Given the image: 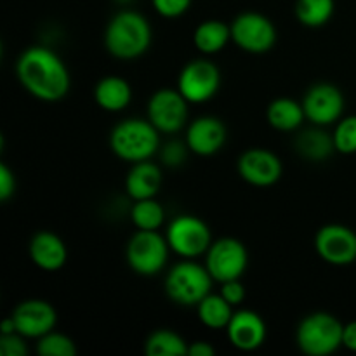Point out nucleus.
<instances>
[{"instance_id": "f257e3e1", "label": "nucleus", "mask_w": 356, "mask_h": 356, "mask_svg": "<svg viewBox=\"0 0 356 356\" xmlns=\"http://www.w3.org/2000/svg\"><path fill=\"white\" fill-rule=\"evenodd\" d=\"M16 75L23 89L44 103L61 101L72 87V76L65 61L44 45H33L21 52Z\"/></svg>"}, {"instance_id": "f03ea898", "label": "nucleus", "mask_w": 356, "mask_h": 356, "mask_svg": "<svg viewBox=\"0 0 356 356\" xmlns=\"http://www.w3.org/2000/svg\"><path fill=\"white\" fill-rule=\"evenodd\" d=\"M153 30L149 21L136 10H120L104 30V47L117 59L131 61L146 54L152 45Z\"/></svg>"}, {"instance_id": "7ed1b4c3", "label": "nucleus", "mask_w": 356, "mask_h": 356, "mask_svg": "<svg viewBox=\"0 0 356 356\" xmlns=\"http://www.w3.org/2000/svg\"><path fill=\"white\" fill-rule=\"evenodd\" d=\"M110 148L113 155L124 162H145L159 153L160 132L148 118H127L110 132Z\"/></svg>"}, {"instance_id": "20e7f679", "label": "nucleus", "mask_w": 356, "mask_h": 356, "mask_svg": "<svg viewBox=\"0 0 356 356\" xmlns=\"http://www.w3.org/2000/svg\"><path fill=\"white\" fill-rule=\"evenodd\" d=\"M343 330L344 323L332 313H309L296 329V344L308 356H329L343 346Z\"/></svg>"}, {"instance_id": "39448f33", "label": "nucleus", "mask_w": 356, "mask_h": 356, "mask_svg": "<svg viewBox=\"0 0 356 356\" xmlns=\"http://www.w3.org/2000/svg\"><path fill=\"white\" fill-rule=\"evenodd\" d=\"M212 275L209 273L205 264L195 263L193 259H184L174 264L165 275L167 298L179 306H197L205 296L212 291Z\"/></svg>"}, {"instance_id": "423d86ee", "label": "nucleus", "mask_w": 356, "mask_h": 356, "mask_svg": "<svg viewBox=\"0 0 356 356\" xmlns=\"http://www.w3.org/2000/svg\"><path fill=\"white\" fill-rule=\"evenodd\" d=\"M169 242L159 232L138 229L125 247L129 268L139 277H155L169 261Z\"/></svg>"}, {"instance_id": "0eeeda50", "label": "nucleus", "mask_w": 356, "mask_h": 356, "mask_svg": "<svg viewBox=\"0 0 356 356\" xmlns=\"http://www.w3.org/2000/svg\"><path fill=\"white\" fill-rule=\"evenodd\" d=\"M165 238L172 252L183 259L205 256L212 245V233L204 219L191 214H181L167 226Z\"/></svg>"}, {"instance_id": "6e6552de", "label": "nucleus", "mask_w": 356, "mask_h": 356, "mask_svg": "<svg viewBox=\"0 0 356 356\" xmlns=\"http://www.w3.org/2000/svg\"><path fill=\"white\" fill-rule=\"evenodd\" d=\"M232 42L249 54H266L275 47L278 31L273 21L261 13H242L232 21Z\"/></svg>"}, {"instance_id": "1a4fd4ad", "label": "nucleus", "mask_w": 356, "mask_h": 356, "mask_svg": "<svg viewBox=\"0 0 356 356\" xmlns=\"http://www.w3.org/2000/svg\"><path fill=\"white\" fill-rule=\"evenodd\" d=\"M221 72L207 58H198L184 65L177 76V87L188 103L202 104L211 101L221 89Z\"/></svg>"}, {"instance_id": "9d476101", "label": "nucleus", "mask_w": 356, "mask_h": 356, "mask_svg": "<svg viewBox=\"0 0 356 356\" xmlns=\"http://www.w3.org/2000/svg\"><path fill=\"white\" fill-rule=\"evenodd\" d=\"M205 266L214 282L238 280L249 266V252L240 240L225 236L212 242L205 254Z\"/></svg>"}, {"instance_id": "9b49d317", "label": "nucleus", "mask_w": 356, "mask_h": 356, "mask_svg": "<svg viewBox=\"0 0 356 356\" xmlns=\"http://www.w3.org/2000/svg\"><path fill=\"white\" fill-rule=\"evenodd\" d=\"M188 104L177 89H159L149 97L146 115L160 134H176L186 125Z\"/></svg>"}, {"instance_id": "f8f14e48", "label": "nucleus", "mask_w": 356, "mask_h": 356, "mask_svg": "<svg viewBox=\"0 0 356 356\" xmlns=\"http://www.w3.org/2000/svg\"><path fill=\"white\" fill-rule=\"evenodd\" d=\"M306 120L313 125L327 127L337 124L344 113V96L334 83L320 82L309 87L302 97Z\"/></svg>"}, {"instance_id": "ddd939ff", "label": "nucleus", "mask_w": 356, "mask_h": 356, "mask_svg": "<svg viewBox=\"0 0 356 356\" xmlns=\"http://www.w3.org/2000/svg\"><path fill=\"white\" fill-rule=\"evenodd\" d=\"M315 250L332 266H348L356 261V233L344 225H325L316 232Z\"/></svg>"}, {"instance_id": "4468645a", "label": "nucleus", "mask_w": 356, "mask_h": 356, "mask_svg": "<svg viewBox=\"0 0 356 356\" xmlns=\"http://www.w3.org/2000/svg\"><path fill=\"white\" fill-rule=\"evenodd\" d=\"M240 177L250 186L270 188L280 181L284 165L278 155L264 148H250L240 155L236 162Z\"/></svg>"}, {"instance_id": "2eb2a0df", "label": "nucleus", "mask_w": 356, "mask_h": 356, "mask_svg": "<svg viewBox=\"0 0 356 356\" xmlns=\"http://www.w3.org/2000/svg\"><path fill=\"white\" fill-rule=\"evenodd\" d=\"M17 334L26 339H40L52 332L58 323V312L44 299H26L14 308L13 315Z\"/></svg>"}, {"instance_id": "dca6fc26", "label": "nucleus", "mask_w": 356, "mask_h": 356, "mask_svg": "<svg viewBox=\"0 0 356 356\" xmlns=\"http://www.w3.org/2000/svg\"><path fill=\"white\" fill-rule=\"evenodd\" d=\"M228 341L240 351H256L266 343L268 327L263 316L252 309H236L226 327Z\"/></svg>"}, {"instance_id": "f3484780", "label": "nucleus", "mask_w": 356, "mask_h": 356, "mask_svg": "<svg viewBox=\"0 0 356 356\" xmlns=\"http://www.w3.org/2000/svg\"><path fill=\"white\" fill-rule=\"evenodd\" d=\"M226 138H228V131H226V125L222 124L221 118L204 115V117L195 118L188 125L184 143L195 155L212 156L221 152Z\"/></svg>"}, {"instance_id": "a211bd4d", "label": "nucleus", "mask_w": 356, "mask_h": 356, "mask_svg": "<svg viewBox=\"0 0 356 356\" xmlns=\"http://www.w3.org/2000/svg\"><path fill=\"white\" fill-rule=\"evenodd\" d=\"M28 254L42 271H59L68 261L66 243L52 232H38L31 236Z\"/></svg>"}, {"instance_id": "6ab92c4d", "label": "nucleus", "mask_w": 356, "mask_h": 356, "mask_svg": "<svg viewBox=\"0 0 356 356\" xmlns=\"http://www.w3.org/2000/svg\"><path fill=\"white\" fill-rule=\"evenodd\" d=\"M162 188V170L156 163L145 162L132 163L127 177H125V191L132 200L155 198Z\"/></svg>"}, {"instance_id": "aec40b11", "label": "nucleus", "mask_w": 356, "mask_h": 356, "mask_svg": "<svg viewBox=\"0 0 356 356\" xmlns=\"http://www.w3.org/2000/svg\"><path fill=\"white\" fill-rule=\"evenodd\" d=\"M94 101L97 106L110 113L125 110L132 101L131 83L118 75L103 76L94 87Z\"/></svg>"}, {"instance_id": "412c9836", "label": "nucleus", "mask_w": 356, "mask_h": 356, "mask_svg": "<svg viewBox=\"0 0 356 356\" xmlns=\"http://www.w3.org/2000/svg\"><path fill=\"white\" fill-rule=\"evenodd\" d=\"M296 152L309 162H323L336 152L334 136L320 125L306 129L296 139Z\"/></svg>"}, {"instance_id": "4be33fe9", "label": "nucleus", "mask_w": 356, "mask_h": 356, "mask_svg": "<svg viewBox=\"0 0 356 356\" xmlns=\"http://www.w3.org/2000/svg\"><path fill=\"white\" fill-rule=\"evenodd\" d=\"M268 124L280 132H294L305 124L306 113L302 103L291 97H277L266 110Z\"/></svg>"}, {"instance_id": "5701e85b", "label": "nucleus", "mask_w": 356, "mask_h": 356, "mask_svg": "<svg viewBox=\"0 0 356 356\" xmlns=\"http://www.w3.org/2000/svg\"><path fill=\"white\" fill-rule=\"evenodd\" d=\"M232 40V26L219 19L202 21L193 31V44L204 56L221 52Z\"/></svg>"}, {"instance_id": "b1692460", "label": "nucleus", "mask_w": 356, "mask_h": 356, "mask_svg": "<svg viewBox=\"0 0 356 356\" xmlns=\"http://www.w3.org/2000/svg\"><path fill=\"white\" fill-rule=\"evenodd\" d=\"M198 320L211 330L226 329L233 316V306L221 294H209L197 305Z\"/></svg>"}, {"instance_id": "393cba45", "label": "nucleus", "mask_w": 356, "mask_h": 356, "mask_svg": "<svg viewBox=\"0 0 356 356\" xmlns=\"http://www.w3.org/2000/svg\"><path fill=\"white\" fill-rule=\"evenodd\" d=\"M188 346L183 336L169 329L155 330L145 343V353L148 356H188Z\"/></svg>"}, {"instance_id": "a878e982", "label": "nucleus", "mask_w": 356, "mask_h": 356, "mask_svg": "<svg viewBox=\"0 0 356 356\" xmlns=\"http://www.w3.org/2000/svg\"><path fill=\"white\" fill-rule=\"evenodd\" d=\"M296 17L306 28H322L336 13V0H298Z\"/></svg>"}, {"instance_id": "bb28decb", "label": "nucleus", "mask_w": 356, "mask_h": 356, "mask_svg": "<svg viewBox=\"0 0 356 356\" xmlns=\"http://www.w3.org/2000/svg\"><path fill=\"white\" fill-rule=\"evenodd\" d=\"M131 221L138 229L159 232L165 222V209L155 198L136 200L131 209Z\"/></svg>"}, {"instance_id": "cd10ccee", "label": "nucleus", "mask_w": 356, "mask_h": 356, "mask_svg": "<svg viewBox=\"0 0 356 356\" xmlns=\"http://www.w3.org/2000/svg\"><path fill=\"white\" fill-rule=\"evenodd\" d=\"M37 353L40 356H75L76 346L72 337L61 332H49L37 339Z\"/></svg>"}, {"instance_id": "c85d7f7f", "label": "nucleus", "mask_w": 356, "mask_h": 356, "mask_svg": "<svg viewBox=\"0 0 356 356\" xmlns=\"http://www.w3.org/2000/svg\"><path fill=\"white\" fill-rule=\"evenodd\" d=\"M334 145L336 152L343 155H355L356 153V115L343 117L334 129Z\"/></svg>"}, {"instance_id": "c756f323", "label": "nucleus", "mask_w": 356, "mask_h": 356, "mask_svg": "<svg viewBox=\"0 0 356 356\" xmlns=\"http://www.w3.org/2000/svg\"><path fill=\"white\" fill-rule=\"evenodd\" d=\"M156 13L167 19H176L188 13L193 0H152Z\"/></svg>"}, {"instance_id": "7c9ffc66", "label": "nucleus", "mask_w": 356, "mask_h": 356, "mask_svg": "<svg viewBox=\"0 0 356 356\" xmlns=\"http://www.w3.org/2000/svg\"><path fill=\"white\" fill-rule=\"evenodd\" d=\"M26 337L21 334H0V355L2 356H24L28 355Z\"/></svg>"}, {"instance_id": "2f4dec72", "label": "nucleus", "mask_w": 356, "mask_h": 356, "mask_svg": "<svg viewBox=\"0 0 356 356\" xmlns=\"http://www.w3.org/2000/svg\"><path fill=\"white\" fill-rule=\"evenodd\" d=\"M186 143L179 141H170L160 149V156H162V162L167 167H179L181 163L186 160V152H188Z\"/></svg>"}, {"instance_id": "473e14b6", "label": "nucleus", "mask_w": 356, "mask_h": 356, "mask_svg": "<svg viewBox=\"0 0 356 356\" xmlns=\"http://www.w3.org/2000/svg\"><path fill=\"white\" fill-rule=\"evenodd\" d=\"M219 294H221L233 308H235V306H240L245 301V287H243V284L240 282V278L238 280L222 282L221 292H219Z\"/></svg>"}, {"instance_id": "72a5a7b5", "label": "nucleus", "mask_w": 356, "mask_h": 356, "mask_svg": "<svg viewBox=\"0 0 356 356\" xmlns=\"http://www.w3.org/2000/svg\"><path fill=\"white\" fill-rule=\"evenodd\" d=\"M14 193H16V176L6 163H0V200L7 202Z\"/></svg>"}, {"instance_id": "f704fd0d", "label": "nucleus", "mask_w": 356, "mask_h": 356, "mask_svg": "<svg viewBox=\"0 0 356 356\" xmlns=\"http://www.w3.org/2000/svg\"><path fill=\"white\" fill-rule=\"evenodd\" d=\"M343 346L356 353V320L346 323L343 330Z\"/></svg>"}, {"instance_id": "c9c22d12", "label": "nucleus", "mask_w": 356, "mask_h": 356, "mask_svg": "<svg viewBox=\"0 0 356 356\" xmlns=\"http://www.w3.org/2000/svg\"><path fill=\"white\" fill-rule=\"evenodd\" d=\"M216 350L205 341H197V343L188 346V356H214Z\"/></svg>"}, {"instance_id": "e433bc0d", "label": "nucleus", "mask_w": 356, "mask_h": 356, "mask_svg": "<svg viewBox=\"0 0 356 356\" xmlns=\"http://www.w3.org/2000/svg\"><path fill=\"white\" fill-rule=\"evenodd\" d=\"M16 332L17 329L13 316H9V318H6L2 323H0V334H16Z\"/></svg>"}, {"instance_id": "4c0bfd02", "label": "nucleus", "mask_w": 356, "mask_h": 356, "mask_svg": "<svg viewBox=\"0 0 356 356\" xmlns=\"http://www.w3.org/2000/svg\"><path fill=\"white\" fill-rule=\"evenodd\" d=\"M118 3H129V2H132V0H117Z\"/></svg>"}]
</instances>
